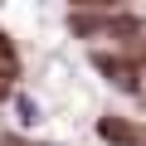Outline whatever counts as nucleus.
Segmentation results:
<instances>
[{
  "label": "nucleus",
  "mask_w": 146,
  "mask_h": 146,
  "mask_svg": "<svg viewBox=\"0 0 146 146\" xmlns=\"http://www.w3.org/2000/svg\"><path fill=\"white\" fill-rule=\"evenodd\" d=\"M15 112H20L25 127H39V122H44V117H39V102H34L29 93H15Z\"/></svg>",
  "instance_id": "nucleus-1"
}]
</instances>
